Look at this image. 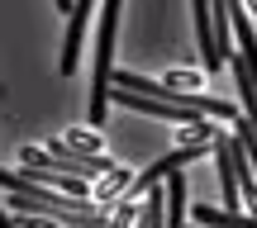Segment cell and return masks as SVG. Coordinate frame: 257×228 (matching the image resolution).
<instances>
[{
  "mask_svg": "<svg viewBox=\"0 0 257 228\" xmlns=\"http://www.w3.org/2000/svg\"><path fill=\"white\" fill-rule=\"evenodd\" d=\"M91 5L95 0H76L72 15H67V38H62V76L76 72V57H81V43H86V24H91Z\"/></svg>",
  "mask_w": 257,
  "mask_h": 228,
  "instance_id": "obj_4",
  "label": "cell"
},
{
  "mask_svg": "<svg viewBox=\"0 0 257 228\" xmlns=\"http://www.w3.org/2000/svg\"><path fill=\"white\" fill-rule=\"evenodd\" d=\"M243 5H248V10H252V15H257V0H243Z\"/></svg>",
  "mask_w": 257,
  "mask_h": 228,
  "instance_id": "obj_12",
  "label": "cell"
},
{
  "mask_svg": "<svg viewBox=\"0 0 257 228\" xmlns=\"http://www.w3.org/2000/svg\"><path fill=\"white\" fill-rule=\"evenodd\" d=\"M214 157H219V185H224V209L238 214V171H233V133L214 138Z\"/></svg>",
  "mask_w": 257,
  "mask_h": 228,
  "instance_id": "obj_5",
  "label": "cell"
},
{
  "mask_svg": "<svg viewBox=\"0 0 257 228\" xmlns=\"http://www.w3.org/2000/svg\"><path fill=\"white\" fill-rule=\"evenodd\" d=\"M53 5H57V10H67V15H72V5H76V0H53Z\"/></svg>",
  "mask_w": 257,
  "mask_h": 228,
  "instance_id": "obj_11",
  "label": "cell"
},
{
  "mask_svg": "<svg viewBox=\"0 0 257 228\" xmlns=\"http://www.w3.org/2000/svg\"><path fill=\"white\" fill-rule=\"evenodd\" d=\"M67 143L81 147V152H86V147H91V152H100V138H95V128H91V133H67Z\"/></svg>",
  "mask_w": 257,
  "mask_h": 228,
  "instance_id": "obj_9",
  "label": "cell"
},
{
  "mask_svg": "<svg viewBox=\"0 0 257 228\" xmlns=\"http://www.w3.org/2000/svg\"><path fill=\"white\" fill-rule=\"evenodd\" d=\"M19 157H24V162H34V166H57V171H72V176H81V181L119 171V166H114V157L81 152V147H72L67 138H57V143H48V147H24Z\"/></svg>",
  "mask_w": 257,
  "mask_h": 228,
  "instance_id": "obj_2",
  "label": "cell"
},
{
  "mask_svg": "<svg viewBox=\"0 0 257 228\" xmlns=\"http://www.w3.org/2000/svg\"><path fill=\"white\" fill-rule=\"evenodd\" d=\"M119 10L124 0H105L100 10V38H95V67H91V128L105 124V114H110V91H114V29H119Z\"/></svg>",
  "mask_w": 257,
  "mask_h": 228,
  "instance_id": "obj_1",
  "label": "cell"
},
{
  "mask_svg": "<svg viewBox=\"0 0 257 228\" xmlns=\"http://www.w3.org/2000/svg\"><path fill=\"white\" fill-rule=\"evenodd\" d=\"M195 5V38H200V53H205V72H219V48H214V24H210V0H191Z\"/></svg>",
  "mask_w": 257,
  "mask_h": 228,
  "instance_id": "obj_6",
  "label": "cell"
},
{
  "mask_svg": "<svg viewBox=\"0 0 257 228\" xmlns=\"http://www.w3.org/2000/svg\"><path fill=\"white\" fill-rule=\"evenodd\" d=\"M195 219L210 228H257V214L243 219V214H229V209H195Z\"/></svg>",
  "mask_w": 257,
  "mask_h": 228,
  "instance_id": "obj_7",
  "label": "cell"
},
{
  "mask_svg": "<svg viewBox=\"0 0 257 228\" xmlns=\"http://www.w3.org/2000/svg\"><path fill=\"white\" fill-rule=\"evenodd\" d=\"M124 185H128V171H110V176H105V185H100L95 195H100V200H114V195H119Z\"/></svg>",
  "mask_w": 257,
  "mask_h": 228,
  "instance_id": "obj_8",
  "label": "cell"
},
{
  "mask_svg": "<svg viewBox=\"0 0 257 228\" xmlns=\"http://www.w3.org/2000/svg\"><path fill=\"white\" fill-rule=\"evenodd\" d=\"M195 157H205V143H181L176 152H167V157H157L153 166H143V171H138V181H134V190H128V195H138V190H153L157 181H167L172 171H181V166H186V162H195Z\"/></svg>",
  "mask_w": 257,
  "mask_h": 228,
  "instance_id": "obj_3",
  "label": "cell"
},
{
  "mask_svg": "<svg viewBox=\"0 0 257 228\" xmlns=\"http://www.w3.org/2000/svg\"><path fill=\"white\" fill-rule=\"evenodd\" d=\"M0 228H19V223H15V214H0Z\"/></svg>",
  "mask_w": 257,
  "mask_h": 228,
  "instance_id": "obj_10",
  "label": "cell"
}]
</instances>
